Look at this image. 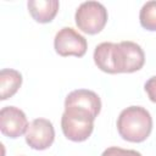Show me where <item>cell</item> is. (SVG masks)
Wrapping results in <instances>:
<instances>
[{
	"label": "cell",
	"mask_w": 156,
	"mask_h": 156,
	"mask_svg": "<svg viewBox=\"0 0 156 156\" xmlns=\"http://www.w3.org/2000/svg\"><path fill=\"white\" fill-rule=\"evenodd\" d=\"M94 62L105 73H133L143 68L145 54L134 41H104L94 50Z\"/></svg>",
	"instance_id": "1"
},
{
	"label": "cell",
	"mask_w": 156,
	"mask_h": 156,
	"mask_svg": "<svg viewBox=\"0 0 156 156\" xmlns=\"http://www.w3.org/2000/svg\"><path fill=\"white\" fill-rule=\"evenodd\" d=\"M117 130L122 139L130 143H141L152 130V117L141 106H129L121 111L117 118Z\"/></svg>",
	"instance_id": "2"
},
{
	"label": "cell",
	"mask_w": 156,
	"mask_h": 156,
	"mask_svg": "<svg viewBox=\"0 0 156 156\" xmlns=\"http://www.w3.org/2000/svg\"><path fill=\"white\" fill-rule=\"evenodd\" d=\"M107 10L98 1H84L76 10L74 20L77 27L87 34L100 33L107 23Z\"/></svg>",
	"instance_id": "3"
},
{
	"label": "cell",
	"mask_w": 156,
	"mask_h": 156,
	"mask_svg": "<svg viewBox=\"0 0 156 156\" xmlns=\"http://www.w3.org/2000/svg\"><path fill=\"white\" fill-rule=\"evenodd\" d=\"M94 121L95 118L84 113L74 111H63L61 117V128L63 135L71 141H84L93 133Z\"/></svg>",
	"instance_id": "4"
},
{
	"label": "cell",
	"mask_w": 156,
	"mask_h": 156,
	"mask_svg": "<svg viewBox=\"0 0 156 156\" xmlns=\"http://www.w3.org/2000/svg\"><path fill=\"white\" fill-rule=\"evenodd\" d=\"M54 48L60 56L82 57L87 52L88 43L87 39L76 29L71 27H63L55 35Z\"/></svg>",
	"instance_id": "5"
},
{
	"label": "cell",
	"mask_w": 156,
	"mask_h": 156,
	"mask_svg": "<svg viewBox=\"0 0 156 156\" xmlns=\"http://www.w3.org/2000/svg\"><path fill=\"white\" fill-rule=\"evenodd\" d=\"M65 111H74L96 118L101 111V100L93 90L76 89L66 96Z\"/></svg>",
	"instance_id": "6"
},
{
	"label": "cell",
	"mask_w": 156,
	"mask_h": 156,
	"mask_svg": "<svg viewBox=\"0 0 156 156\" xmlns=\"http://www.w3.org/2000/svg\"><path fill=\"white\" fill-rule=\"evenodd\" d=\"M55 140V129L46 118L33 119L26 132V143L33 150H46Z\"/></svg>",
	"instance_id": "7"
},
{
	"label": "cell",
	"mask_w": 156,
	"mask_h": 156,
	"mask_svg": "<svg viewBox=\"0 0 156 156\" xmlns=\"http://www.w3.org/2000/svg\"><path fill=\"white\" fill-rule=\"evenodd\" d=\"M28 121L24 112L16 106H5L0 110V130L11 139H16L26 134Z\"/></svg>",
	"instance_id": "8"
},
{
	"label": "cell",
	"mask_w": 156,
	"mask_h": 156,
	"mask_svg": "<svg viewBox=\"0 0 156 156\" xmlns=\"http://www.w3.org/2000/svg\"><path fill=\"white\" fill-rule=\"evenodd\" d=\"M27 6L34 21L39 23H49L55 18L60 2L57 0H29Z\"/></svg>",
	"instance_id": "9"
},
{
	"label": "cell",
	"mask_w": 156,
	"mask_h": 156,
	"mask_svg": "<svg viewBox=\"0 0 156 156\" xmlns=\"http://www.w3.org/2000/svg\"><path fill=\"white\" fill-rule=\"evenodd\" d=\"M22 85V74L12 68H2L0 71V99L12 98Z\"/></svg>",
	"instance_id": "10"
},
{
	"label": "cell",
	"mask_w": 156,
	"mask_h": 156,
	"mask_svg": "<svg viewBox=\"0 0 156 156\" xmlns=\"http://www.w3.org/2000/svg\"><path fill=\"white\" fill-rule=\"evenodd\" d=\"M139 21L143 28L150 32L156 30V0L147 1L139 12Z\"/></svg>",
	"instance_id": "11"
},
{
	"label": "cell",
	"mask_w": 156,
	"mask_h": 156,
	"mask_svg": "<svg viewBox=\"0 0 156 156\" xmlns=\"http://www.w3.org/2000/svg\"><path fill=\"white\" fill-rule=\"evenodd\" d=\"M101 156H143V155L136 150L122 149L118 146H110L106 150H104Z\"/></svg>",
	"instance_id": "12"
},
{
	"label": "cell",
	"mask_w": 156,
	"mask_h": 156,
	"mask_svg": "<svg viewBox=\"0 0 156 156\" xmlns=\"http://www.w3.org/2000/svg\"><path fill=\"white\" fill-rule=\"evenodd\" d=\"M144 89H145L149 99L156 104V76H152L146 80Z\"/></svg>",
	"instance_id": "13"
}]
</instances>
